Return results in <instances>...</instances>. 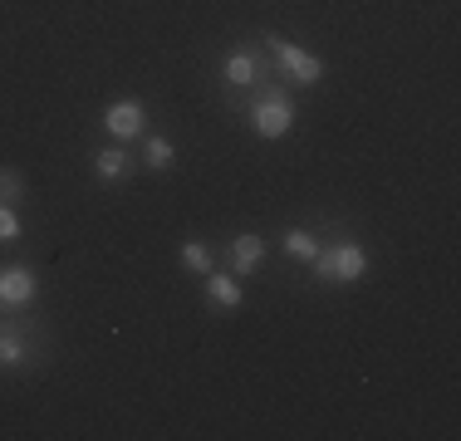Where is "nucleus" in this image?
<instances>
[{
  "label": "nucleus",
  "mask_w": 461,
  "mask_h": 441,
  "mask_svg": "<svg viewBox=\"0 0 461 441\" xmlns=\"http://www.w3.org/2000/svg\"><path fill=\"white\" fill-rule=\"evenodd\" d=\"M250 128H256V138H285V132L294 128V98L285 84H270L266 74L256 79V98H250Z\"/></svg>",
  "instance_id": "1"
},
{
  "label": "nucleus",
  "mask_w": 461,
  "mask_h": 441,
  "mask_svg": "<svg viewBox=\"0 0 461 441\" xmlns=\"http://www.w3.org/2000/svg\"><path fill=\"white\" fill-rule=\"evenodd\" d=\"M314 274L324 284H358L368 274V250L358 240H339V246H320L314 256Z\"/></svg>",
  "instance_id": "2"
},
{
  "label": "nucleus",
  "mask_w": 461,
  "mask_h": 441,
  "mask_svg": "<svg viewBox=\"0 0 461 441\" xmlns=\"http://www.w3.org/2000/svg\"><path fill=\"white\" fill-rule=\"evenodd\" d=\"M270 54L280 59V69H285V79L290 84H320L324 79V59L320 54H310L304 44H294V40H280V35H270Z\"/></svg>",
  "instance_id": "3"
},
{
  "label": "nucleus",
  "mask_w": 461,
  "mask_h": 441,
  "mask_svg": "<svg viewBox=\"0 0 461 441\" xmlns=\"http://www.w3.org/2000/svg\"><path fill=\"white\" fill-rule=\"evenodd\" d=\"M40 294V280L30 265H0V304L5 309H30Z\"/></svg>",
  "instance_id": "4"
},
{
  "label": "nucleus",
  "mask_w": 461,
  "mask_h": 441,
  "mask_svg": "<svg viewBox=\"0 0 461 441\" xmlns=\"http://www.w3.org/2000/svg\"><path fill=\"white\" fill-rule=\"evenodd\" d=\"M104 128L113 132L118 142L142 138V128H148V108H142L138 98H118V104H108V108H104Z\"/></svg>",
  "instance_id": "5"
},
{
  "label": "nucleus",
  "mask_w": 461,
  "mask_h": 441,
  "mask_svg": "<svg viewBox=\"0 0 461 441\" xmlns=\"http://www.w3.org/2000/svg\"><path fill=\"white\" fill-rule=\"evenodd\" d=\"M226 260H230V274H256L260 260H266V236H256V230H240V236H230L226 246Z\"/></svg>",
  "instance_id": "6"
},
{
  "label": "nucleus",
  "mask_w": 461,
  "mask_h": 441,
  "mask_svg": "<svg viewBox=\"0 0 461 441\" xmlns=\"http://www.w3.org/2000/svg\"><path fill=\"white\" fill-rule=\"evenodd\" d=\"M206 300H212L216 309H226V314H236L240 304H246V290H240V280L230 270H206Z\"/></svg>",
  "instance_id": "7"
},
{
  "label": "nucleus",
  "mask_w": 461,
  "mask_h": 441,
  "mask_svg": "<svg viewBox=\"0 0 461 441\" xmlns=\"http://www.w3.org/2000/svg\"><path fill=\"white\" fill-rule=\"evenodd\" d=\"M221 79L230 88H250V84L260 79V54L256 50H230L226 64H221Z\"/></svg>",
  "instance_id": "8"
},
{
  "label": "nucleus",
  "mask_w": 461,
  "mask_h": 441,
  "mask_svg": "<svg viewBox=\"0 0 461 441\" xmlns=\"http://www.w3.org/2000/svg\"><path fill=\"white\" fill-rule=\"evenodd\" d=\"M128 172H133V158L123 152V142H118V148L94 152V176H98V182H123Z\"/></svg>",
  "instance_id": "9"
},
{
  "label": "nucleus",
  "mask_w": 461,
  "mask_h": 441,
  "mask_svg": "<svg viewBox=\"0 0 461 441\" xmlns=\"http://www.w3.org/2000/svg\"><path fill=\"white\" fill-rule=\"evenodd\" d=\"M280 246H285V256H294V260H304V265H314V256H320V236H314V230H304V226H290L280 236Z\"/></svg>",
  "instance_id": "10"
},
{
  "label": "nucleus",
  "mask_w": 461,
  "mask_h": 441,
  "mask_svg": "<svg viewBox=\"0 0 461 441\" xmlns=\"http://www.w3.org/2000/svg\"><path fill=\"white\" fill-rule=\"evenodd\" d=\"M25 363H30V344L20 334L0 328V368H25Z\"/></svg>",
  "instance_id": "11"
},
{
  "label": "nucleus",
  "mask_w": 461,
  "mask_h": 441,
  "mask_svg": "<svg viewBox=\"0 0 461 441\" xmlns=\"http://www.w3.org/2000/svg\"><path fill=\"white\" fill-rule=\"evenodd\" d=\"M142 162H148L152 172H167L172 162H177V148H172L167 138H148V148H142Z\"/></svg>",
  "instance_id": "12"
},
{
  "label": "nucleus",
  "mask_w": 461,
  "mask_h": 441,
  "mask_svg": "<svg viewBox=\"0 0 461 441\" xmlns=\"http://www.w3.org/2000/svg\"><path fill=\"white\" fill-rule=\"evenodd\" d=\"M25 196V176L20 167H0V206H15Z\"/></svg>",
  "instance_id": "13"
},
{
  "label": "nucleus",
  "mask_w": 461,
  "mask_h": 441,
  "mask_svg": "<svg viewBox=\"0 0 461 441\" xmlns=\"http://www.w3.org/2000/svg\"><path fill=\"white\" fill-rule=\"evenodd\" d=\"M182 265L192 274H206V270H212V250H206L202 240H182Z\"/></svg>",
  "instance_id": "14"
},
{
  "label": "nucleus",
  "mask_w": 461,
  "mask_h": 441,
  "mask_svg": "<svg viewBox=\"0 0 461 441\" xmlns=\"http://www.w3.org/2000/svg\"><path fill=\"white\" fill-rule=\"evenodd\" d=\"M20 240V216L15 206H0V246H15Z\"/></svg>",
  "instance_id": "15"
}]
</instances>
